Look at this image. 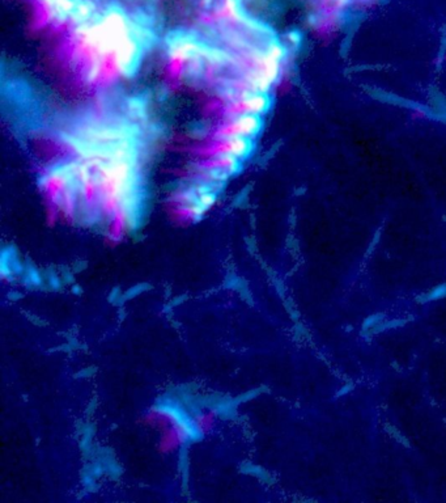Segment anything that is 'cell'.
<instances>
[{
    "mask_svg": "<svg viewBox=\"0 0 446 503\" xmlns=\"http://www.w3.org/2000/svg\"><path fill=\"white\" fill-rule=\"evenodd\" d=\"M96 408H97V400H96V399H92V400H91V401H89L88 406H86V410H85L86 415H92V414H95Z\"/></svg>",
    "mask_w": 446,
    "mask_h": 503,
    "instance_id": "obj_24",
    "label": "cell"
},
{
    "mask_svg": "<svg viewBox=\"0 0 446 503\" xmlns=\"http://www.w3.org/2000/svg\"><path fill=\"white\" fill-rule=\"evenodd\" d=\"M80 477H81V483L84 485V490L86 493H96L97 491V479L96 477L93 476L92 473V468H91V463L86 464L85 467L81 469V473H80Z\"/></svg>",
    "mask_w": 446,
    "mask_h": 503,
    "instance_id": "obj_9",
    "label": "cell"
},
{
    "mask_svg": "<svg viewBox=\"0 0 446 503\" xmlns=\"http://www.w3.org/2000/svg\"><path fill=\"white\" fill-rule=\"evenodd\" d=\"M149 290H152L151 283L143 282V283L135 284V286H132V287H130L128 290L124 291L123 295H122V298H121V302H119V305H123L124 303L128 302V300L133 299V298H136V296H139L140 294L145 292V291H149Z\"/></svg>",
    "mask_w": 446,
    "mask_h": 503,
    "instance_id": "obj_10",
    "label": "cell"
},
{
    "mask_svg": "<svg viewBox=\"0 0 446 503\" xmlns=\"http://www.w3.org/2000/svg\"><path fill=\"white\" fill-rule=\"evenodd\" d=\"M239 472L243 474H250V476L257 477L258 479L263 481L266 484H274V477L269 473V472L262 468L260 465H255L251 464V463H243L241 467H239Z\"/></svg>",
    "mask_w": 446,
    "mask_h": 503,
    "instance_id": "obj_5",
    "label": "cell"
},
{
    "mask_svg": "<svg viewBox=\"0 0 446 503\" xmlns=\"http://www.w3.org/2000/svg\"><path fill=\"white\" fill-rule=\"evenodd\" d=\"M275 287H276V290H278V292H279V295L281 296V298H284V287H283V283H281L280 281H276L275 282Z\"/></svg>",
    "mask_w": 446,
    "mask_h": 503,
    "instance_id": "obj_27",
    "label": "cell"
},
{
    "mask_svg": "<svg viewBox=\"0 0 446 503\" xmlns=\"http://www.w3.org/2000/svg\"><path fill=\"white\" fill-rule=\"evenodd\" d=\"M96 427L93 424L84 425L81 429V441H80V450L83 451V455L86 459L95 457V448H93L92 439L95 436Z\"/></svg>",
    "mask_w": 446,
    "mask_h": 503,
    "instance_id": "obj_4",
    "label": "cell"
},
{
    "mask_svg": "<svg viewBox=\"0 0 446 503\" xmlns=\"http://www.w3.org/2000/svg\"><path fill=\"white\" fill-rule=\"evenodd\" d=\"M96 371H97V367H95V366L84 367L80 371H77V372L74 375V378L75 379H88V378H92V376L95 375Z\"/></svg>",
    "mask_w": 446,
    "mask_h": 503,
    "instance_id": "obj_15",
    "label": "cell"
},
{
    "mask_svg": "<svg viewBox=\"0 0 446 503\" xmlns=\"http://www.w3.org/2000/svg\"><path fill=\"white\" fill-rule=\"evenodd\" d=\"M266 392H269V388H267L266 385H262V387L253 388V389H249V391L243 392L242 394L234 397V400H236V403L238 404V405H241V404L249 403V401H251V400L257 399L258 396H260L262 393H266Z\"/></svg>",
    "mask_w": 446,
    "mask_h": 503,
    "instance_id": "obj_11",
    "label": "cell"
},
{
    "mask_svg": "<svg viewBox=\"0 0 446 503\" xmlns=\"http://www.w3.org/2000/svg\"><path fill=\"white\" fill-rule=\"evenodd\" d=\"M196 399H198V403L202 408L203 409L207 408L212 410L213 406L219 403L220 400L222 399V396L221 394L213 393V394H207V396H196Z\"/></svg>",
    "mask_w": 446,
    "mask_h": 503,
    "instance_id": "obj_14",
    "label": "cell"
},
{
    "mask_svg": "<svg viewBox=\"0 0 446 503\" xmlns=\"http://www.w3.org/2000/svg\"><path fill=\"white\" fill-rule=\"evenodd\" d=\"M86 266H88V265H86L85 261H77V262H75L74 264V266H72V271L81 273L84 269H86Z\"/></svg>",
    "mask_w": 446,
    "mask_h": 503,
    "instance_id": "obj_25",
    "label": "cell"
},
{
    "mask_svg": "<svg viewBox=\"0 0 446 503\" xmlns=\"http://www.w3.org/2000/svg\"><path fill=\"white\" fill-rule=\"evenodd\" d=\"M408 321H410V320H403V319H395V320H390V321L385 320V321H382L381 324H378L377 326L370 329L365 336H375V334H380V333H384V331L391 330V329L402 328V326H405L406 324H408Z\"/></svg>",
    "mask_w": 446,
    "mask_h": 503,
    "instance_id": "obj_8",
    "label": "cell"
},
{
    "mask_svg": "<svg viewBox=\"0 0 446 503\" xmlns=\"http://www.w3.org/2000/svg\"><path fill=\"white\" fill-rule=\"evenodd\" d=\"M56 351L71 352V351H74V347L71 346V344H70V342H67V344H63V345H59V346L51 347V349L49 350V352H56Z\"/></svg>",
    "mask_w": 446,
    "mask_h": 503,
    "instance_id": "obj_20",
    "label": "cell"
},
{
    "mask_svg": "<svg viewBox=\"0 0 446 503\" xmlns=\"http://www.w3.org/2000/svg\"><path fill=\"white\" fill-rule=\"evenodd\" d=\"M389 432H390L391 435H393L394 438H395L396 441L399 442V443L405 444L406 447H410V443H408V442H407V439H406L405 436H403L402 434H400V432L398 431V430H396V429H394V427H390V430H389Z\"/></svg>",
    "mask_w": 446,
    "mask_h": 503,
    "instance_id": "obj_19",
    "label": "cell"
},
{
    "mask_svg": "<svg viewBox=\"0 0 446 503\" xmlns=\"http://www.w3.org/2000/svg\"><path fill=\"white\" fill-rule=\"evenodd\" d=\"M43 277H44V282H46V287L48 290L50 291H59L62 290L63 287V281L62 277L58 276L55 267L49 266L44 269L43 271Z\"/></svg>",
    "mask_w": 446,
    "mask_h": 503,
    "instance_id": "obj_7",
    "label": "cell"
},
{
    "mask_svg": "<svg viewBox=\"0 0 446 503\" xmlns=\"http://www.w3.org/2000/svg\"><path fill=\"white\" fill-rule=\"evenodd\" d=\"M385 320H386V315L385 313H374V315H370V316H368L367 319L364 320V323H363V333L364 334H367L370 329H373L374 326H377L378 324H381L382 321H385Z\"/></svg>",
    "mask_w": 446,
    "mask_h": 503,
    "instance_id": "obj_13",
    "label": "cell"
},
{
    "mask_svg": "<svg viewBox=\"0 0 446 503\" xmlns=\"http://www.w3.org/2000/svg\"><path fill=\"white\" fill-rule=\"evenodd\" d=\"M239 296L242 298L245 302H248L249 304L250 305H253L254 304V302H253V296H251V292H250V288H249V286L248 287H245V288H242V290L239 291Z\"/></svg>",
    "mask_w": 446,
    "mask_h": 503,
    "instance_id": "obj_21",
    "label": "cell"
},
{
    "mask_svg": "<svg viewBox=\"0 0 446 503\" xmlns=\"http://www.w3.org/2000/svg\"><path fill=\"white\" fill-rule=\"evenodd\" d=\"M153 410L170 418L175 427L180 429L181 435L184 438L182 442L196 443L204 439V432L196 422V418L187 410L177 396L166 393L165 396L159 397L153 405Z\"/></svg>",
    "mask_w": 446,
    "mask_h": 503,
    "instance_id": "obj_1",
    "label": "cell"
},
{
    "mask_svg": "<svg viewBox=\"0 0 446 503\" xmlns=\"http://www.w3.org/2000/svg\"><path fill=\"white\" fill-rule=\"evenodd\" d=\"M72 292L75 294V295H81L83 294V288H81V286L80 284H72Z\"/></svg>",
    "mask_w": 446,
    "mask_h": 503,
    "instance_id": "obj_28",
    "label": "cell"
},
{
    "mask_svg": "<svg viewBox=\"0 0 446 503\" xmlns=\"http://www.w3.org/2000/svg\"><path fill=\"white\" fill-rule=\"evenodd\" d=\"M187 299H189V295H186V294H184V295L174 296V298L170 300V303H169V304L165 307V312H170L171 308L177 307V305L184 304V303L186 302Z\"/></svg>",
    "mask_w": 446,
    "mask_h": 503,
    "instance_id": "obj_18",
    "label": "cell"
},
{
    "mask_svg": "<svg viewBox=\"0 0 446 503\" xmlns=\"http://www.w3.org/2000/svg\"><path fill=\"white\" fill-rule=\"evenodd\" d=\"M354 388V385L352 384V383H348V384H346V385H343L342 388H340L339 391H338V393L335 394V397H342V396H346V394H348L349 392L352 391Z\"/></svg>",
    "mask_w": 446,
    "mask_h": 503,
    "instance_id": "obj_23",
    "label": "cell"
},
{
    "mask_svg": "<svg viewBox=\"0 0 446 503\" xmlns=\"http://www.w3.org/2000/svg\"><path fill=\"white\" fill-rule=\"evenodd\" d=\"M27 317H28V320H29V321H32V323L37 326H46L48 325V323H46V321H43L41 317L36 316V315L27 313Z\"/></svg>",
    "mask_w": 446,
    "mask_h": 503,
    "instance_id": "obj_22",
    "label": "cell"
},
{
    "mask_svg": "<svg viewBox=\"0 0 446 503\" xmlns=\"http://www.w3.org/2000/svg\"><path fill=\"white\" fill-rule=\"evenodd\" d=\"M75 273L72 271L71 269H68L67 266H62L60 267V277H62V281L64 284H75Z\"/></svg>",
    "mask_w": 446,
    "mask_h": 503,
    "instance_id": "obj_16",
    "label": "cell"
},
{
    "mask_svg": "<svg viewBox=\"0 0 446 503\" xmlns=\"http://www.w3.org/2000/svg\"><path fill=\"white\" fill-rule=\"evenodd\" d=\"M124 317H126V311H124L123 305H121V308H119V321H123Z\"/></svg>",
    "mask_w": 446,
    "mask_h": 503,
    "instance_id": "obj_29",
    "label": "cell"
},
{
    "mask_svg": "<svg viewBox=\"0 0 446 503\" xmlns=\"http://www.w3.org/2000/svg\"><path fill=\"white\" fill-rule=\"evenodd\" d=\"M446 298V283H441L438 286H436L434 288H432L431 291L426 294H421L420 296H417V302L420 304H426V303H431V302H437V300L445 299Z\"/></svg>",
    "mask_w": 446,
    "mask_h": 503,
    "instance_id": "obj_6",
    "label": "cell"
},
{
    "mask_svg": "<svg viewBox=\"0 0 446 503\" xmlns=\"http://www.w3.org/2000/svg\"><path fill=\"white\" fill-rule=\"evenodd\" d=\"M224 287L239 292L242 288L248 287V283H246L245 279H242L241 277L236 276V274H233V273H229L224 281Z\"/></svg>",
    "mask_w": 446,
    "mask_h": 503,
    "instance_id": "obj_12",
    "label": "cell"
},
{
    "mask_svg": "<svg viewBox=\"0 0 446 503\" xmlns=\"http://www.w3.org/2000/svg\"><path fill=\"white\" fill-rule=\"evenodd\" d=\"M122 295H123V292H122L121 287H118V286H117V287L112 288V291H110L109 296H107V302H109L110 304H118L119 305V302H121Z\"/></svg>",
    "mask_w": 446,
    "mask_h": 503,
    "instance_id": "obj_17",
    "label": "cell"
},
{
    "mask_svg": "<svg viewBox=\"0 0 446 503\" xmlns=\"http://www.w3.org/2000/svg\"><path fill=\"white\" fill-rule=\"evenodd\" d=\"M237 408H238V404L236 403L234 397L222 396V399L220 400L219 403L213 406L212 411L213 414L217 415V417L221 418V420L231 421V420H236V418L238 417Z\"/></svg>",
    "mask_w": 446,
    "mask_h": 503,
    "instance_id": "obj_3",
    "label": "cell"
},
{
    "mask_svg": "<svg viewBox=\"0 0 446 503\" xmlns=\"http://www.w3.org/2000/svg\"><path fill=\"white\" fill-rule=\"evenodd\" d=\"M189 442H182L178 451V471L181 472L182 478V491L184 494H189V479H190V460H189Z\"/></svg>",
    "mask_w": 446,
    "mask_h": 503,
    "instance_id": "obj_2",
    "label": "cell"
},
{
    "mask_svg": "<svg viewBox=\"0 0 446 503\" xmlns=\"http://www.w3.org/2000/svg\"><path fill=\"white\" fill-rule=\"evenodd\" d=\"M23 294L21 292H18V291H11V292H8V295H7V298H8L11 302H18L20 299H23Z\"/></svg>",
    "mask_w": 446,
    "mask_h": 503,
    "instance_id": "obj_26",
    "label": "cell"
}]
</instances>
